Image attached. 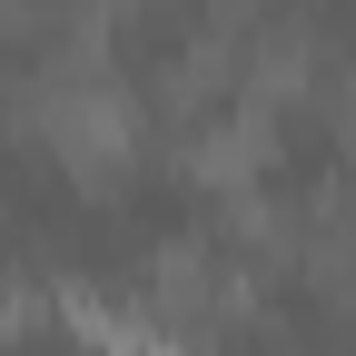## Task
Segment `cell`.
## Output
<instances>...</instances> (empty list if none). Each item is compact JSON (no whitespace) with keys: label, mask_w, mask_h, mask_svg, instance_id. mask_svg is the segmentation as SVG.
<instances>
[{"label":"cell","mask_w":356,"mask_h":356,"mask_svg":"<svg viewBox=\"0 0 356 356\" xmlns=\"http://www.w3.org/2000/svg\"><path fill=\"white\" fill-rule=\"evenodd\" d=\"M30 129L70 159V178H119L129 149H139V99L119 79H99V70H70V79H50L30 99Z\"/></svg>","instance_id":"obj_1"},{"label":"cell","mask_w":356,"mask_h":356,"mask_svg":"<svg viewBox=\"0 0 356 356\" xmlns=\"http://www.w3.org/2000/svg\"><path fill=\"white\" fill-rule=\"evenodd\" d=\"M346 129H356V109H346Z\"/></svg>","instance_id":"obj_2"}]
</instances>
